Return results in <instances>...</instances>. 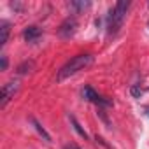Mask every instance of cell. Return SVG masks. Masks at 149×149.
I'll return each instance as SVG.
<instances>
[{
	"label": "cell",
	"instance_id": "cell-1",
	"mask_svg": "<svg viewBox=\"0 0 149 149\" xmlns=\"http://www.w3.org/2000/svg\"><path fill=\"white\" fill-rule=\"evenodd\" d=\"M91 63H93V56H91V54H77V56H74L72 60H68V61L58 70V74H56V81L61 83V81L68 79L70 76L77 74L79 70L88 68Z\"/></svg>",
	"mask_w": 149,
	"mask_h": 149
},
{
	"label": "cell",
	"instance_id": "cell-2",
	"mask_svg": "<svg viewBox=\"0 0 149 149\" xmlns=\"http://www.w3.org/2000/svg\"><path fill=\"white\" fill-rule=\"evenodd\" d=\"M128 9H130V2L119 0V2H116L114 7L109 11V16H107V35L109 37H114L119 32V28H121V25L126 18Z\"/></svg>",
	"mask_w": 149,
	"mask_h": 149
},
{
	"label": "cell",
	"instance_id": "cell-3",
	"mask_svg": "<svg viewBox=\"0 0 149 149\" xmlns=\"http://www.w3.org/2000/svg\"><path fill=\"white\" fill-rule=\"evenodd\" d=\"M83 98L88 100V102H91V104H95V105H98V107H102V109L112 105V100L111 98H105V97L98 95L91 86H84L83 88Z\"/></svg>",
	"mask_w": 149,
	"mask_h": 149
},
{
	"label": "cell",
	"instance_id": "cell-4",
	"mask_svg": "<svg viewBox=\"0 0 149 149\" xmlns=\"http://www.w3.org/2000/svg\"><path fill=\"white\" fill-rule=\"evenodd\" d=\"M76 32H77V19L74 18V16L67 18V19L60 25V28H58V35H60L61 39H70V37L76 35Z\"/></svg>",
	"mask_w": 149,
	"mask_h": 149
},
{
	"label": "cell",
	"instance_id": "cell-5",
	"mask_svg": "<svg viewBox=\"0 0 149 149\" xmlns=\"http://www.w3.org/2000/svg\"><path fill=\"white\" fill-rule=\"evenodd\" d=\"M18 90H19V83L18 81H11V83L4 84V88H2V104H0V107L4 109L14 98V95L18 93Z\"/></svg>",
	"mask_w": 149,
	"mask_h": 149
},
{
	"label": "cell",
	"instance_id": "cell-6",
	"mask_svg": "<svg viewBox=\"0 0 149 149\" xmlns=\"http://www.w3.org/2000/svg\"><path fill=\"white\" fill-rule=\"evenodd\" d=\"M40 35H42V30H40L39 26H35V25L26 26V28H25V32H23V39H25L26 42H35Z\"/></svg>",
	"mask_w": 149,
	"mask_h": 149
},
{
	"label": "cell",
	"instance_id": "cell-7",
	"mask_svg": "<svg viewBox=\"0 0 149 149\" xmlns=\"http://www.w3.org/2000/svg\"><path fill=\"white\" fill-rule=\"evenodd\" d=\"M33 67H35L33 60H25V61H21V63L18 65L16 72L19 74V76H25V74H30V72L33 70Z\"/></svg>",
	"mask_w": 149,
	"mask_h": 149
},
{
	"label": "cell",
	"instance_id": "cell-8",
	"mask_svg": "<svg viewBox=\"0 0 149 149\" xmlns=\"http://www.w3.org/2000/svg\"><path fill=\"white\" fill-rule=\"evenodd\" d=\"M68 119H70V123H72L74 130H76V132H77V133H79V135H81V137H83L84 140H86V139H88V133H86V130H84V128L81 126V123H79V121L76 119V116H72V114H68Z\"/></svg>",
	"mask_w": 149,
	"mask_h": 149
},
{
	"label": "cell",
	"instance_id": "cell-9",
	"mask_svg": "<svg viewBox=\"0 0 149 149\" xmlns=\"http://www.w3.org/2000/svg\"><path fill=\"white\" fill-rule=\"evenodd\" d=\"M30 121H32V125L35 126V130L39 132V135H40V137H42V139H44L46 142H51V135H49V133H47V132L44 130V126H42V125H40V123H39V121H37L35 118H32Z\"/></svg>",
	"mask_w": 149,
	"mask_h": 149
},
{
	"label": "cell",
	"instance_id": "cell-10",
	"mask_svg": "<svg viewBox=\"0 0 149 149\" xmlns=\"http://www.w3.org/2000/svg\"><path fill=\"white\" fill-rule=\"evenodd\" d=\"M2 39H0V46H6L7 44V40H9V33H11V26H9V23L7 21H2Z\"/></svg>",
	"mask_w": 149,
	"mask_h": 149
},
{
	"label": "cell",
	"instance_id": "cell-11",
	"mask_svg": "<svg viewBox=\"0 0 149 149\" xmlns=\"http://www.w3.org/2000/svg\"><path fill=\"white\" fill-rule=\"evenodd\" d=\"M90 6H91L90 2H70V4H68V7H70L74 13H81V11L88 9Z\"/></svg>",
	"mask_w": 149,
	"mask_h": 149
},
{
	"label": "cell",
	"instance_id": "cell-12",
	"mask_svg": "<svg viewBox=\"0 0 149 149\" xmlns=\"http://www.w3.org/2000/svg\"><path fill=\"white\" fill-rule=\"evenodd\" d=\"M130 93H132V97H133V98H140V97H142V93H144V90H142L140 86H137V84H135V86H132V88H130Z\"/></svg>",
	"mask_w": 149,
	"mask_h": 149
},
{
	"label": "cell",
	"instance_id": "cell-13",
	"mask_svg": "<svg viewBox=\"0 0 149 149\" xmlns=\"http://www.w3.org/2000/svg\"><path fill=\"white\" fill-rule=\"evenodd\" d=\"M11 7H13V9H14L16 13H21V11L25 9V6H23L21 2H13V4H11Z\"/></svg>",
	"mask_w": 149,
	"mask_h": 149
},
{
	"label": "cell",
	"instance_id": "cell-14",
	"mask_svg": "<svg viewBox=\"0 0 149 149\" xmlns=\"http://www.w3.org/2000/svg\"><path fill=\"white\" fill-rule=\"evenodd\" d=\"M7 65H9L7 56H2V60H0V70H7Z\"/></svg>",
	"mask_w": 149,
	"mask_h": 149
},
{
	"label": "cell",
	"instance_id": "cell-15",
	"mask_svg": "<svg viewBox=\"0 0 149 149\" xmlns=\"http://www.w3.org/2000/svg\"><path fill=\"white\" fill-rule=\"evenodd\" d=\"M63 149H81V147H79V146H76V144H72V142H70V144H65V146H63Z\"/></svg>",
	"mask_w": 149,
	"mask_h": 149
},
{
	"label": "cell",
	"instance_id": "cell-16",
	"mask_svg": "<svg viewBox=\"0 0 149 149\" xmlns=\"http://www.w3.org/2000/svg\"><path fill=\"white\" fill-rule=\"evenodd\" d=\"M146 114H147V116H149V107H147V109H146Z\"/></svg>",
	"mask_w": 149,
	"mask_h": 149
},
{
	"label": "cell",
	"instance_id": "cell-17",
	"mask_svg": "<svg viewBox=\"0 0 149 149\" xmlns=\"http://www.w3.org/2000/svg\"><path fill=\"white\" fill-rule=\"evenodd\" d=\"M147 25H149V23H147Z\"/></svg>",
	"mask_w": 149,
	"mask_h": 149
}]
</instances>
